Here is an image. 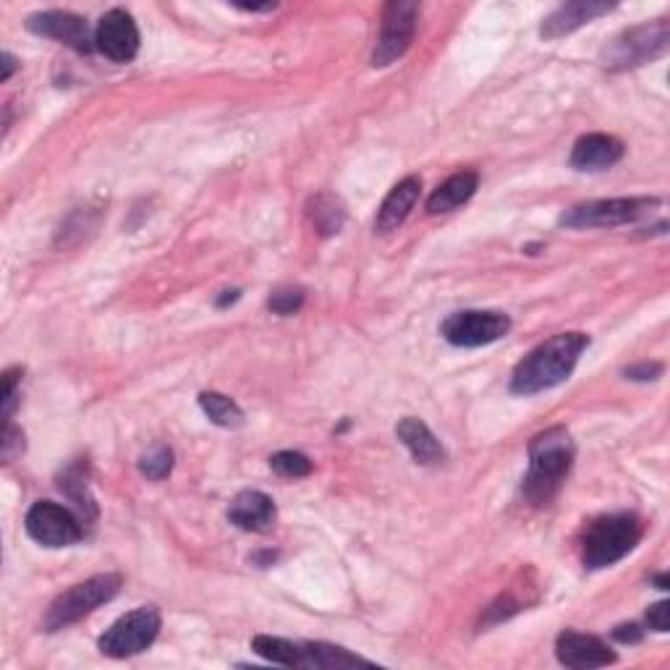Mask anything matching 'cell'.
I'll use <instances>...</instances> for the list:
<instances>
[{
  "mask_svg": "<svg viewBox=\"0 0 670 670\" xmlns=\"http://www.w3.org/2000/svg\"><path fill=\"white\" fill-rule=\"evenodd\" d=\"M670 47V24L668 21H652L620 32L599 53V63L607 72H626V68L645 66V63L666 55Z\"/></svg>",
  "mask_w": 670,
  "mask_h": 670,
  "instance_id": "cell-4",
  "label": "cell"
},
{
  "mask_svg": "<svg viewBox=\"0 0 670 670\" xmlns=\"http://www.w3.org/2000/svg\"><path fill=\"white\" fill-rule=\"evenodd\" d=\"M417 17L419 6L409 0H393L382 9L380 34H377V45L372 53V66L386 68L396 63L403 53L409 51L417 34Z\"/></svg>",
  "mask_w": 670,
  "mask_h": 670,
  "instance_id": "cell-9",
  "label": "cell"
},
{
  "mask_svg": "<svg viewBox=\"0 0 670 670\" xmlns=\"http://www.w3.org/2000/svg\"><path fill=\"white\" fill-rule=\"evenodd\" d=\"M228 521L244 532H268L275 523V502L260 490H244L230 500Z\"/></svg>",
  "mask_w": 670,
  "mask_h": 670,
  "instance_id": "cell-16",
  "label": "cell"
},
{
  "mask_svg": "<svg viewBox=\"0 0 670 670\" xmlns=\"http://www.w3.org/2000/svg\"><path fill=\"white\" fill-rule=\"evenodd\" d=\"M95 47L114 63L134 61L139 53V30L137 21L131 19V13H126L123 9L105 13V17L97 21Z\"/></svg>",
  "mask_w": 670,
  "mask_h": 670,
  "instance_id": "cell-11",
  "label": "cell"
},
{
  "mask_svg": "<svg viewBox=\"0 0 670 670\" xmlns=\"http://www.w3.org/2000/svg\"><path fill=\"white\" fill-rule=\"evenodd\" d=\"M576 449L565 428H550L529 443V469L521 493L532 506H548L569 477Z\"/></svg>",
  "mask_w": 670,
  "mask_h": 670,
  "instance_id": "cell-2",
  "label": "cell"
},
{
  "mask_svg": "<svg viewBox=\"0 0 670 670\" xmlns=\"http://www.w3.org/2000/svg\"><path fill=\"white\" fill-rule=\"evenodd\" d=\"M58 487H61V490H66L68 495H72L74 502L82 508L84 514H89L95 519V514H97L95 500H93V495H89V490H87V479L82 477L79 466H72V469L63 474L61 482H58Z\"/></svg>",
  "mask_w": 670,
  "mask_h": 670,
  "instance_id": "cell-26",
  "label": "cell"
},
{
  "mask_svg": "<svg viewBox=\"0 0 670 670\" xmlns=\"http://www.w3.org/2000/svg\"><path fill=\"white\" fill-rule=\"evenodd\" d=\"M655 584H658V590H668V576L666 574L655 576Z\"/></svg>",
  "mask_w": 670,
  "mask_h": 670,
  "instance_id": "cell-36",
  "label": "cell"
},
{
  "mask_svg": "<svg viewBox=\"0 0 670 670\" xmlns=\"http://www.w3.org/2000/svg\"><path fill=\"white\" fill-rule=\"evenodd\" d=\"M304 306V291L293 289V285H285V289H275L268 299V310L278 317H289V314H296Z\"/></svg>",
  "mask_w": 670,
  "mask_h": 670,
  "instance_id": "cell-27",
  "label": "cell"
},
{
  "mask_svg": "<svg viewBox=\"0 0 670 670\" xmlns=\"http://www.w3.org/2000/svg\"><path fill=\"white\" fill-rule=\"evenodd\" d=\"M624 158V142L610 134H586L571 150L574 171H605Z\"/></svg>",
  "mask_w": 670,
  "mask_h": 670,
  "instance_id": "cell-17",
  "label": "cell"
},
{
  "mask_svg": "<svg viewBox=\"0 0 670 670\" xmlns=\"http://www.w3.org/2000/svg\"><path fill=\"white\" fill-rule=\"evenodd\" d=\"M26 534L42 548H72L84 537L82 521L53 500H37L26 511Z\"/></svg>",
  "mask_w": 670,
  "mask_h": 670,
  "instance_id": "cell-10",
  "label": "cell"
},
{
  "mask_svg": "<svg viewBox=\"0 0 670 670\" xmlns=\"http://www.w3.org/2000/svg\"><path fill=\"white\" fill-rule=\"evenodd\" d=\"M668 616H670V605L666 603V599H662V603H655L647 610V624H649V628H655V631L666 634L668 628H670V618Z\"/></svg>",
  "mask_w": 670,
  "mask_h": 670,
  "instance_id": "cell-31",
  "label": "cell"
},
{
  "mask_svg": "<svg viewBox=\"0 0 670 670\" xmlns=\"http://www.w3.org/2000/svg\"><path fill=\"white\" fill-rule=\"evenodd\" d=\"M121 584L123 579L118 574H97L87 579V582L74 584L72 590H66L53 599L42 626H45V631H61V628L76 624V620L89 616L100 605L110 603L121 592Z\"/></svg>",
  "mask_w": 670,
  "mask_h": 670,
  "instance_id": "cell-5",
  "label": "cell"
},
{
  "mask_svg": "<svg viewBox=\"0 0 670 670\" xmlns=\"http://www.w3.org/2000/svg\"><path fill=\"white\" fill-rule=\"evenodd\" d=\"M607 11H613L610 3H597V0H574V3H565L561 9H555L548 19L542 21L540 34L544 40H561L565 34L576 32L579 26L590 24L597 17H605Z\"/></svg>",
  "mask_w": 670,
  "mask_h": 670,
  "instance_id": "cell-15",
  "label": "cell"
},
{
  "mask_svg": "<svg viewBox=\"0 0 670 670\" xmlns=\"http://www.w3.org/2000/svg\"><path fill=\"white\" fill-rule=\"evenodd\" d=\"M19 382H21V369H6L3 390H0V417H3V424L11 422L13 409H17L19 403Z\"/></svg>",
  "mask_w": 670,
  "mask_h": 670,
  "instance_id": "cell-28",
  "label": "cell"
},
{
  "mask_svg": "<svg viewBox=\"0 0 670 670\" xmlns=\"http://www.w3.org/2000/svg\"><path fill=\"white\" fill-rule=\"evenodd\" d=\"M419 194H422V179L419 176H407L403 181H398V184L390 188L388 197L382 199L380 209H377V234H390V230L401 228L419 202Z\"/></svg>",
  "mask_w": 670,
  "mask_h": 670,
  "instance_id": "cell-14",
  "label": "cell"
},
{
  "mask_svg": "<svg viewBox=\"0 0 670 670\" xmlns=\"http://www.w3.org/2000/svg\"><path fill=\"white\" fill-rule=\"evenodd\" d=\"M24 451V432L19 428H13L11 422L3 424V437H0V458L9 464L19 456V453Z\"/></svg>",
  "mask_w": 670,
  "mask_h": 670,
  "instance_id": "cell-29",
  "label": "cell"
},
{
  "mask_svg": "<svg viewBox=\"0 0 670 670\" xmlns=\"http://www.w3.org/2000/svg\"><path fill=\"white\" fill-rule=\"evenodd\" d=\"M508 331H511V317L506 312L495 310L453 312L440 327L443 338L458 348L490 346L495 341L506 338Z\"/></svg>",
  "mask_w": 670,
  "mask_h": 670,
  "instance_id": "cell-8",
  "label": "cell"
},
{
  "mask_svg": "<svg viewBox=\"0 0 670 670\" xmlns=\"http://www.w3.org/2000/svg\"><path fill=\"white\" fill-rule=\"evenodd\" d=\"M658 199L649 197H618V199H595L565 209L561 215V226L565 228H616L626 223H637L658 207Z\"/></svg>",
  "mask_w": 670,
  "mask_h": 670,
  "instance_id": "cell-6",
  "label": "cell"
},
{
  "mask_svg": "<svg viewBox=\"0 0 670 670\" xmlns=\"http://www.w3.org/2000/svg\"><path fill=\"white\" fill-rule=\"evenodd\" d=\"M356 666H372V662L352 655L344 647L325 645V641H302V668L317 670H338V668H356Z\"/></svg>",
  "mask_w": 670,
  "mask_h": 670,
  "instance_id": "cell-20",
  "label": "cell"
},
{
  "mask_svg": "<svg viewBox=\"0 0 670 670\" xmlns=\"http://www.w3.org/2000/svg\"><path fill=\"white\" fill-rule=\"evenodd\" d=\"M396 435L403 445H407L417 464L437 466L445 461L443 445H440L435 432H432L428 424L422 422V419H417V417L401 419V422H398V428H396Z\"/></svg>",
  "mask_w": 670,
  "mask_h": 670,
  "instance_id": "cell-18",
  "label": "cell"
},
{
  "mask_svg": "<svg viewBox=\"0 0 670 670\" xmlns=\"http://www.w3.org/2000/svg\"><path fill=\"white\" fill-rule=\"evenodd\" d=\"M519 610V603H516L514 597H498L495 599V603L487 607V616H485V626H490V624H500V620H506V618H511L514 613Z\"/></svg>",
  "mask_w": 670,
  "mask_h": 670,
  "instance_id": "cell-30",
  "label": "cell"
},
{
  "mask_svg": "<svg viewBox=\"0 0 670 670\" xmlns=\"http://www.w3.org/2000/svg\"><path fill=\"white\" fill-rule=\"evenodd\" d=\"M160 613L158 607H139V610L126 613L123 618H118L108 631L102 634L97 647L102 655L114 660H126L134 658V655L144 652L147 647H152V641L160 634Z\"/></svg>",
  "mask_w": 670,
  "mask_h": 670,
  "instance_id": "cell-7",
  "label": "cell"
},
{
  "mask_svg": "<svg viewBox=\"0 0 670 670\" xmlns=\"http://www.w3.org/2000/svg\"><path fill=\"white\" fill-rule=\"evenodd\" d=\"M139 472L152 482L165 479L168 474L173 472V451L168 449V445H152V449L139 458Z\"/></svg>",
  "mask_w": 670,
  "mask_h": 670,
  "instance_id": "cell-24",
  "label": "cell"
},
{
  "mask_svg": "<svg viewBox=\"0 0 670 670\" xmlns=\"http://www.w3.org/2000/svg\"><path fill=\"white\" fill-rule=\"evenodd\" d=\"M270 469L278 474V477L285 479H299L312 474V461L299 451H281L275 456H270Z\"/></svg>",
  "mask_w": 670,
  "mask_h": 670,
  "instance_id": "cell-25",
  "label": "cell"
},
{
  "mask_svg": "<svg viewBox=\"0 0 670 670\" xmlns=\"http://www.w3.org/2000/svg\"><path fill=\"white\" fill-rule=\"evenodd\" d=\"M223 293H226V296L218 299V306H228V304L239 302V296H241V291H223Z\"/></svg>",
  "mask_w": 670,
  "mask_h": 670,
  "instance_id": "cell-35",
  "label": "cell"
},
{
  "mask_svg": "<svg viewBox=\"0 0 670 670\" xmlns=\"http://www.w3.org/2000/svg\"><path fill=\"white\" fill-rule=\"evenodd\" d=\"M26 30L34 34H42V37L66 42V45H72L74 51H82V53H87L95 42V34L89 32L87 19L76 17V13H72V11L32 13V17L26 19Z\"/></svg>",
  "mask_w": 670,
  "mask_h": 670,
  "instance_id": "cell-12",
  "label": "cell"
},
{
  "mask_svg": "<svg viewBox=\"0 0 670 670\" xmlns=\"http://www.w3.org/2000/svg\"><path fill=\"white\" fill-rule=\"evenodd\" d=\"M199 407L209 422L218 424V428L236 430L244 424V411L239 403H236L234 398L215 393V390H207V393L199 396Z\"/></svg>",
  "mask_w": 670,
  "mask_h": 670,
  "instance_id": "cell-23",
  "label": "cell"
},
{
  "mask_svg": "<svg viewBox=\"0 0 670 670\" xmlns=\"http://www.w3.org/2000/svg\"><path fill=\"white\" fill-rule=\"evenodd\" d=\"M13 72H17V58H13L11 53H3V74H0V82H9Z\"/></svg>",
  "mask_w": 670,
  "mask_h": 670,
  "instance_id": "cell-34",
  "label": "cell"
},
{
  "mask_svg": "<svg viewBox=\"0 0 670 670\" xmlns=\"http://www.w3.org/2000/svg\"><path fill=\"white\" fill-rule=\"evenodd\" d=\"M624 375L628 377V380H639V382L658 380V377L662 375V365H660V361H641V365L628 367Z\"/></svg>",
  "mask_w": 670,
  "mask_h": 670,
  "instance_id": "cell-32",
  "label": "cell"
},
{
  "mask_svg": "<svg viewBox=\"0 0 670 670\" xmlns=\"http://www.w3.org/2000/svg\"><path fill=\"white\" fill-rule=\"evenodd\" d=\"M555 655L558 662L565 668H605L616 662V652L605 645L603 639L592 637V634H579V631H563L555 641Z\"/></svg>",
  "mask_w": 670,
  "mask_h": 670,
  "instance_id": "cell-13",
  "label": "cell"
},
{
  "mask_svg": "<svg viewBox=\"0 0 670 670\" xmlns=\"http://www.w3.org/2000/svg\"><path fill=\"white\" fill-rule=\"evenodd\" d=\"M586 346H590V335L584 333H558L544 341L516 365L511 375V393L534 396L561 386L576 369L579 356L584 354Z\"/></svg>",
  "mask_w": 670,
  "mask_h": 670,
  "instance_id": "cell-1",
  "label": "cell"
},
{
  "mask_svg": "<svg viewBox=\"0 0 670 670\" xmlns=\"http://www.w3.org/2000/svg\"><path fill=\"white\" fill-rule=\"evenodd\" d=\"M479 186V176L474 171H461L453 173L451 179H445L428 199V213L430 215H445L466 205L474 197Z\"/></svg>",
  "mask_w": 670,
  "mask_h": 670,
  "instance_id": "cell-19",
  "label": "cell"
},
{
  "mask_svg": "<svg viewBox=\"0 0 670 670\" xmlns=\"http://www.w3.org/2000/svg\"><path fill=\"white\" fill-rule=\"evenodd\" d=\"M613 637H616L620 645H637L641 641V628L637 624H624L613 628Z\"/></svg>",
  "mask_w": 670,
  "mask_h": 670,
  "instance_id": "cell-33",
  "label": "cell"
},
{
  "mask_svg": "<svg viewBox=\"0 0 670 670\" xmlns=\"http://www.w3.org/2000/svg\"><path fill=\"white\" fill-rule=\"evenodd\" d=\"M306 215H310L314 230L320 236H335L346 223V207L341 205L338 197L333 194H317L306 205Z\"/></svg>",
  "mask_w": 670,
  "mask_h": 670,
  "instance_id": "cell-21",
  "label": "cell"
},
{
  "mask_svg": "<svg viewBox=\"0 0 670 670\" xmlns=\"http://www.w3.org/2000/svg\"><path fill=\"white\" fill-rule=\"evenodd\" d=\"M251 649H255L260 658L275 662V666L302 668V641H289L281 637H268V634H260V637L251 639Z\"/></svg>",
  "mask_w": 670,
  "mask_h": 670,
  "instance_id": "cell-22",
  "label": "cell"
},
{
  "mask_svg": "<svg viewBox=\"0 0 670 670\" xmlns=\"http://www.w3.org/2000/svg\"><path fill=\"white\" fill-rule=\"evenodd\" d=\"M641 540V521L634 514L603 516L586 529L582 561L586 569L597 571L624 561Z\"/></svg>",
  "mask_w": 670,
  "mask_h": 670,
  "instance_id": "cell-3",
  "label": "cell"
}]
</instances>
